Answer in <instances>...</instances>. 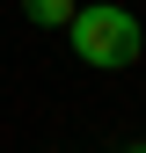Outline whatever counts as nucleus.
Listing matches in <instances>:
<instances>
[{"label":"nucleus","instance_id":"1","mask_svg":"<svg viewBox=\"0 0 146 153\" xmlns=\"http://www.w3.org/2000/svg\"><path fill=\"white\" fill-rule=\"evenodd\" d=\"M73 51H80L95 73H117V66H132L139 59V44H146V29H139V15L132 7H117V0H95V7H73Z\"/></svg>","mask_w":146,"mask_h":153},{"label":"nucleus","instance_id":"2","mask_svg":"<svg viewBox=\"0 0 146 153\" xmlns=\"http://www.w3.org/2000/svg\"><path fill=\"white\" fill-rule=\"evenodd\" d=\"M22 7H29L36 29H66V22H73V0H22Z\"/></svg>","mask_w":146,"mask_h":153},{"label":"nucleus","instance_id":"3","mask_svg":"<svg viewBox=\"0 0 146 153\" xmlns=\"http://www.w3.org/2000/svg\"><path fill=\"white\" fill-rule=\"evenodd\" d=\"M132 153H146V146H132Z\"/></svg>","mask_w":146,"mask_h":153}]
</instances>
